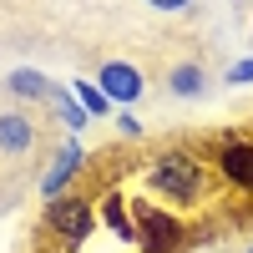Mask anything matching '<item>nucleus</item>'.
<instances>
[{"instance_id": "obj_7", "label": "nucleus", "mask_w": 253, "mask_h": 253, "mask_svg": "<svg viewBox=\"0 0 253 253\" xmlns=\"http://www.w3.org/2000/svg\"><path fill=\"white\" fill-rule=\"evenodd\" d=\"M36 147V122L26 117V112H5L0 117V152H31Z\"/></svg>"}, {"instance_id": "obj_9", "label": "nucleus", "mask_w": 253, "mask_h": 253, "mask_svg": "<svg viewBox=\"0 0 253 253\" xmlns=\"http://www.w3.org/2000/svg\"><path fill=\"white\" fill-rule=\"evenodd\" d=\"M5 86H10L15 96H26V101H56V91H61L51 76H41V71H31V66H26V71H10Z\"/></svg>"}, {"instance_id": "obj_11", "label": "nucleus", "mask_w": 253, "mask_h": 253, "mask_svg": "<svg viewBox=\"0 0 253 253\" xmlns=\"http://www.w3.org/2000/svg\"><path fill=\"white\" fill-rule=\"evenodd\" d=\"M56 117L66 122V132H71V137H76L81 126L91 122V117H86V107H81V101H76V91H71V86H61V91H56Z\"/></svg>"}, {"instance_id": "obj_13", "label": "nucleus", "mask_w": 253, "mask_h": 253, "mask_svg": "<svg viewBox=\"0 0 253 253\" xmlns=\"http://www.w3.org/2000/svg\"><path fill=\"white\" fill-rule=\"evenodd\" d=\"M253 81V56H243L238 66H228V86H248Z\"/></svg>"}, {"instance_id": "obj_3", "label": "nucleus", "mask_w": 253, "mask_h": 253, "mask_svg": "<svg viewBox=\"0 0 253 253\" xmlns=\"http://www.w3.org/2000/svg\"><path fill=\"white\" fill-rule=\"evenodd\" d=\"M132 218H137V243H142V253H177V248H182V233H187V228L167 213V208L132 203Z\"/></svg>"}, {"instance_id": "obj_10", "label": "nucleus", "mask_w": 253, "mask_h": 253, "mask_svg": "<svg viewBox=\"0 0 253 253\" xmlns=\"http://www.w3.org/2000/svg\"><path fill=\"white\" fill-rule=\"evenodd\" d=\"M167 86H172V96H203L208 91V76L198 61H177L172 71H167Z\"/></svg>"}, {"instance_id": "obj_15", "label": "nucleus", "mask_w": 253, "mask_h": 253, "mask_svg": "<svg viewBox=\"0 0 253 253\" xmlns=\"http://www.w3.org/2000/svg\"><path fill=\"white\" fill-rule=\"evenodd\" d=\"M147 5H157V10H182V5H193V0H147Z\"/></svg>"}, {"instance_id": "obj_14", "label": "nucleus", "mask_w": 253, "mask_h": 253, "mask_svg": "<svg viewBox=\"0 0 253 253\" xmlns=\"http://www.w3.org/2000/svg\"><path fill=\"white\" fill-rule=\"evenodd\" d=\"M117 126H122V137H142V122H137V117H122Z\"/></svg>"}, {"instance_id": "obj_12", "label": "nucleus", "mask_w": 253, "mask_h": 253, "mask_svg": "<svg viewBox=\"0 0 253 253\" xmlns=\"http://www.w3.org/2000/svg\"><path fill=\"white\" fill-rule=\"evenodd\" d=\"M71 91H76L81 107H86V117H107V112H112V101H107V91H101L96 81H76Z\"/></svg>"}, {"instance_id": "obj_1", "label": "nucleus", "mask_w": 253, "mask_h": 253, "mask_svg": "<svg viewBox=\"0 0 253 253\" xmlns=\"http://www.w3.org/2000/svg\"><path fill=\"white\" fill-rule=\"evenodd\" d=\"M147 187L162 193L167 203H177V208H193L208 193V172H203V162L193 152H162L147 167Z\"/></svg>"}, {"instance_id": "obj_2", "label": "nucleus", "mask_w": 253, "mask_h": 253, "mask_svg": "<svg viewBox=\"0 0 253 253\" xmlns=\"http://www.w3.org/2000/svg\"><path fill=\"white\" fill-rule=\"evenodd\" d=\"M46 228L56 233V243L76 253L81 243L91 238V228H96V213H91V203L86 198H61V203H46Z\"/></svg>"}, {"instance_id": "obj_5", "label": "nucleus", "mask_w": 253, "mask_h": 253, "mask_svg": "<svg viewBox=\"0 0 253 253\" xmlns=\"http://www.w3.org/2000/svg\"><path fill=\"white\" fill-rule=\"evenodd\" d=\"M96 86L107 91V101H117V107H132V101H142L147 81H142V71L132 66V61H107V66L96 71Z\"/></svg>"}, {"instance_id": "obj_4", "label": "nucleus", "mask_w": 253, "mask_h": 253, "mask_svg": "<svg viewBox=\"0 0 253 253\" xmlns=\"http://www.w3.org/2000/svg\"><path fill=\"white\" fill-rule=\"evenodd\" d=\"M81 167H86V147H81V137H71V142L56 152V162L46 167V177H41V198H46V203H61Z\"/></svg>"}, {"instance_id": "obj_6", "label": "nucleus", "mask_w": 253, "mask_h": 253, "mask_svg": "<svg viewBox=\"0 0 253 253\" xmlns=\"http://www.w3.org/2000/svg\"><path fill=\"white\" fill-rule=\"evenodd\" d=\"M218 172L243 187V193H253V137H228L218 142Z\"/></svg>"}, {"instance_id": "obj_16", "label": "nucleus", "mask_w": 253, "mask_h": 253, "mask_svg": "<svg viewBox=\"0 0 253 253\" xmlns=\"http://www.w3.org/2000/svg\"><path fill=\"white\" fill-rule=\"evenodd\" d=\"M248 253H253V243H248Z\"/></svg>"}, {"instance_id": "obj_8", "label": "nucleus", "mask_w": 253, "mask_h": 253, "mask_svg": "<svg viewBox=\"0 0 253 253\" xmlns=\"http://www.w3.org/2000/svg\"><path fill=\"white\" fill-rule=\"evenodd\" d=\"M101 223L112 228V238L137 243V218H132V208H126V198H122V193H107V203H101Z\"/></svg>"}]
</instances>
